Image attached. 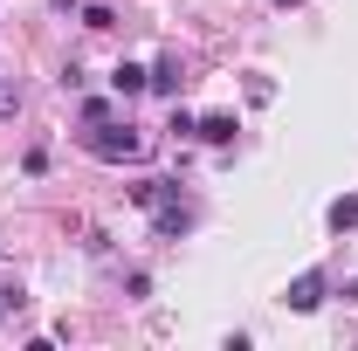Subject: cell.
Masks as SVG:
<instances>
[{
    "instance_id": "obj_5",
    "label": "cell",
    "mask_w": 358,
    "mask_h": 351,
    "mask_svg": "<svg viewBox=\"0 0 358 351\" xmlns=\"http://www.w3.org/2000/svg\"><path fill=\"white\" fill-rule=\"evenodd\" d=\"M234 117H200V145H234Z\"/></svg>"
},
{
    "instance_id": "obj_6",
    "label": "cell",
    "mask_w": 358,
    "mask_h": 351,
    "mask_svg": "<svg viewBox=\"0 0 358 351\" xmlns=\"http://www.w3.org/2000/svg\"><path fill=\"white\" fill-rule=\"evenodd\" d=\"M331 227H338V234H345V227H358V193H345V200H331Z\"/></svg>"
},
{
    "instance_id": "obj_8",
    "label": "cell",
    "mask_w": 358,
    "mask_h": 351,
    "mask_svg": "<svg viewBox=\"0 0 358 351\" xmlns=\"http://www.w3.org/2000/svg\"><path fill=\"white\" fill-rule=\"evenodd\" d=\"M173 138H200V117H186V110H173V124H166Z\"/></svg>"
},
{
    "instance_id": "obj_1",
    "label": "cell",
    "mask_w": 358,
    "mask_h": 351,
    "mask_svg": "<svg viewBox=\"0 0 358 351\" xmlns=\"http://www.w3.org/2000/svg\"><path fill=\"white\" fill-rule=\"evenodd\" d=\"M90 159H103V166H117V159H138V152H145V138L131 131V124H110V117H103V124H90Z\"/></svg>"
},
{
    "instance_id": "obj_9",
    "label": "cell",
    "mask_w": 358,
    "mask_h": 351,
    "mask_svg": "<svg viewBox=\"0 0 358 351\" xmlns=\"http://www.w3.org/2000/svg\"><path fill=\"white\" fill-rule=\"evenodd\" d=\"M21 110V89H0V117H14Z\"/></svg>"
},
{
    "instance_id": "obj_10",
    "label": "cell",
    "mask_w": 358,
    "mask_h": 351,
    "mask_svg": "<svg viewBox=\"0 0 358 351\" xmlns=\"http://www.w3.org/2000/svg\"><path fill=\"white\" fill-rule=\"evenodd\" d=\"M275 7H296V0H275Z\"/></svg>"
},
{
    "instance_id": "obj_4",
    "label": "cell",
    "mask_w": 358,
    "mask_h": 351,
    "mask_svg": "<svg viewBox=\"0 0 358 351\" xmlns=\"http://www.w3.org/2000/svg\"><path fill=\"white\" fill-rule=\"evenodd\" d=\"M110 89H117V96H138V89H152V69H138V62H117V69H110Z\"/></svg>"
},
{
    "instance_id": "obj_7",
    "label": "cell",
    "mask_w": 358,
    "mask_h": 351,
    "mask_svg": "<svg viewBox=\"0 0 358 351\" xmlns=\"http://www.w3.org/2000/svg\"><path fill=\"white\" fill-rule=\"evenodd\" d=\"M152 89H159V96H173V89H179V62H173V55L152 69Z\"/></svg>"
},
{
    "instance_id": "obj_3",
    "label": "cell",
    "mask_w": 358,
    "mask_h": 351,
    "mask_svg": "<svg viewBox=\"0 0 358 351\" xmlns=\"http://www.w3.org/2000/svg\"><path fill=\"white\" fill-rule=\"evenodd\" d=\"M152 227H159V241H179V234L193 227V214L179 207V193H173V200H159V207H152Z\"/></svg>"
},
{
    "instance_id": "obj_11",
    "label": "cell",
    "mask_w": 358,
    "mask_h": 351,
    "mask_svg": "<svg viewBox=\"0 0 358 351\" xmlns=\"http://www.w3.org/2000/svg\"><path fill=\"white\" fill-rule=\"evenodd\" d=\"M0 310H7V303H0Z\"/></svg>"
},
{
    "instance_id": "obj_2",
    "label": "cell",
    "mask_w": 358,
    "mask_h": 351,
    "mask_svg": "<svg viewBox=\"0 0 358 351\" xmlns=\"http://www.w3.org/2000/svg\"><path fill=\"white\" fill-rule=\"evenodd\" d=\"M282 303L296 310V317H310V310L324 303V275H317V268H303V275H296V282L282 289Z\"/></svg>"
}]
</instances>
